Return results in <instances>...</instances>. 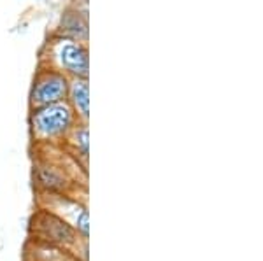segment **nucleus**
Listing matches in <instances>:
<instances>
[{"mask_svg": "<svg viewBox=\"0 0 263 261\" xmlns=\"http://www.w3.org/2000/svg\"><path fill=\"white\" fill-rule=\"evenodd\" d=\"M84 170H88V158H90V123L78 121L74 128L67 133L60 144Z\"/></svg>", "mask_w": 263, "mask_h": 261, "instance_id": "6e6552de", "label": "nucleus"}, {"mask_svg": "<svg viewBox=\"0 0 263 261\" xmlns=\"http://www.w3.org/2000/svg\"><path fill=\"white\" fill-rule=\"evenodd\" d=\"M27 256H32L33 261H79L76 256H72L70 252L58 249V247L48 246V244L41 242H28L27 247Z\"/></svg>", "mask_w": 263, "mask_h": 261, "instance_id": "9d476101", "label": "nucleus"}, {"mask_svg": "<svg viewBox=\"0 0 263 261\" xmlns=\"http://www.w3.org/2000/svg\"><path fill=\"white\" fill-rule=\"evenodd\" d=\"M53 33L62 37H69V39L79 41L88 44L90 41V23H88V9L83 7L69 6L62 12L58 27Z\"/></svg>", "mask_w": 263, "mask_h": 261, "instance_id": "0eeeda50", "label": "nucleus"}, {"mask_svg": "<svg viewBox=\"0 0 263 261\" xmlns=\"http://www.w3.org/2000/svg\"><path fill=\"white\" fill-rule=\"evenodd\" d=\"M69 81L70 79L67 75L39 63L32 79L30 93H28V109L44 107V105L65 100Z\"/></svg>", "mask_w": 263, "mask_h": 261, "instance_id": "39448f33", "label": "nucleus"}, {"mask_svg": "<svg viewBox=\"0 0 263 261\" xmlns=\"http://www.w3.org/2000/svg\"><path fill=\"white\" fill-rule=\"evenodd\" d=\"M67 102L79 121L90 123V77H74L69 81Z\"/></svg>", "mask_w": 263, "mask_h": 261, "instance_id": "1a4fd4ad", "label": "nucleus"}, {"mask_svg": "<svg viewBox=\"0 0 263 261\" xmlns=\"http://www.w3.org/2000/svg\"><path fill=\"white\" fill-rule=\"evenodd\" d=\"M30 240L58 247L79 261H88V238H83L67 221L44 209L33 212L30 219Z\"/></svg>", "mask_w": 263, "mask_h": 261, "instance_id": "f257e3e1", "label": "nucleus"}, {"mask_svg": "<svg viewBox=\"0 0 263 261\" xmlns=\"http://www.w3.org/2000/svg\"><path fill=\"white\" fill-rule=\"evenodd\" d=\"M33 186L37 193H72L76 180L63 158H37L33 163Z\"/></svg>", "mask_w": 263, "mask_h": 261, "instance_id": "423d86ee", "label": "nucleus"}, {"mask_svg": "<svg viewBox=\"0 0 263 261\" xmlns=\"http://www.w3.org/2000/svg\"><path fill=\"white\" fill-rule=\"evenodd\" d=\"M39 63L58 70L69 79L90 77V46L51 33L41 49Z\"/></svg>", "mask_w": 263, "mask_h": 261, "instance_id": "f03ea898", "label": "nucleus"}, {"mask_svg": "<svg viewBox=\"0 0 263 261\" xmlns=\"http://www.w3.org/2000/svg\"><path fill=\"white\" fill-rule=\"evenodd\" d=\"M37 207L62 217L81 235L90 240V212L84 200L72 193H37Z\"/></svg>", "mask_w": 263, "mask_h": 261, "instance_id": "20e7f679", "label": "nucleus"}, {"mask_svg": "<svg viewBox=\"0 0 263 261\" xmlns=\"http://www.w3.org/2000/svg\"><path fill=\"white\" fill-rule=\"evenodd\" d=\"M78 121V116L67 100L30 109L28 130L32 142L35 146H60Z\"/></svg>", "mask_w": 263, "mask_h": 261, "instance_id": "7ed1b4c3", "label": "nucleus"}]
</instances>
